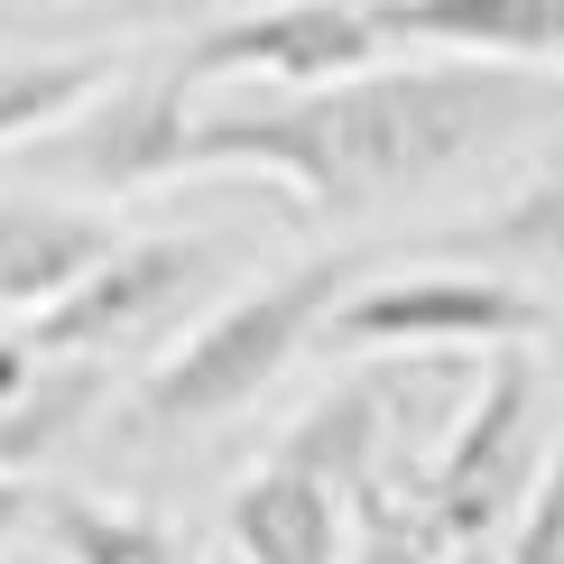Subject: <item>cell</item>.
I'll return each instance as SVG.
<instances>
[{
  "instance_id": "6da1fadb",
  "label": "cell",
  "mask_w": 564,
  "mask_h": 564,
  "mask_svg": "<svg viewBox=\"0 0 564 564\" xmlns=\"http://www.w3.org/2000/svg\"><path fill=\"white\" fill-rule=\"evenodd\" d=\"M564 111V84L546 65L500 56H444V65H361L315 93L195 111L185 167H250L288 185L305 214H389L426 195L454 167L528 139Z\"/></svg>"
},
{
  "instance_id": "7a4b0ae2",
  "label": "cell",
  "mask_w": 564,
  "mask_h": 564,
  "mask_svg": "<svg viewBox=\"0 0 564 564\" xmlns=\"http://www.w3.org/2000/svg\"><path fill=\"white\" fill-rule=\"evenodd\" d=\"M343 296H351V260H305V269L241 288L223 315L185 324L158 361H139V380L121 389V416L139 435H195V426L241 416L250 398L278 389V370L296 351H315V334L334 324Z\"/></svg>"
},
{
  "instance_id": "3957f363",
  "label": "cell",
  "mask_w": 564,
  "mask_h": 564,
  "mask_svg": "<svg viewBox=\"0 0 564 564\" xmlns=\"http://www.w3.org/2000/svg\"><path fill=\"white\" fill-rule=\"evenodd\" d=\"M546 454H555V426H546L536 351L528 343H500L481 361L473 398L454 408L444 444L416 463V473H398V490H408V509L454 555H481V546H500V536L519 528V509H528L536 473H546Z\"/></svg>"
},
{
  "instance_id": "277c9868",
  "label": "cell",
  "mask_w": 564,
  "mask_h": 564,
  "mask_svg": "<svg viewBox=\"0 0 564 564\" xmlns=\"http://www.w3.org/2000/svg\"><path fill=\"white\" fill-rule=\"evenodd\" d=\"M214 278H223V250L195 241V231L121 241L102 269H84L56 305L19 315L10 334H0V361H10V370H29V361H93V370H121V361H139V351L158 361V343H167L176 324L214 296Z\"/></svg>"
},
{
  "instance_id": "5b68a950",
  "label": "cell",
  "mask_w": 564,
  "mask_h": 564,
  "mask_svg": "<svg viewBox=\"0 0 564 564\" xmlns=\"http://www.w3.org/2000/svg\"><path fill=\"white\" fill-rule=\"evenodd\" d=\"M546 296L509 269H408V278H380V288H351L334 305V334L343 351H500V343H536L546 334Z\"/></svg>"
},
{
  "instance_id": "8992f818",
  "label": "cell",
  "mask_w": 564,
  "mask_h": 564,
  "mask_svg": "<svg viewBox=\"0 0 564 564\" xmlns=\"http://www.w3.org/2000/svg\"><path fill=\"white\" fill-rule=\"evenodd\" d=\"M389 56V29L370 0H288V10H250L231 29L185 46L195 84H278V93H315L343 84L361 65Z\"/></svg>"
},
{
  "instance_id": "52a82bcc",
  "label": "cell",
  "mask_w": 564,
  "mask_h": 564,
  "mask_svg": "<svg viewBox=\"0 0 564 564\" xmlns=\"http://www.w3.org/2000/svg\"><path fill=\"white\" fill-rule=\"evenodd\" d=\"M195 75L176 65H158V75H111L75 121L56 130V158L75 167L84 185H102V195H130V185H158V176H185V130H195Z\"/></svg>"
},
{
  "instance_id": "ba28073f",
  "label": "cell",
  "mask_w": 564,
  "mask_h": 564,
  "mask_svg": "<svg viewBox=\"0 0 564 564\" xmlns=\"http://www.w3.org/2000/svg\"><path fill=\"white\" fill-rule=\"evenodd\" d=\"M223 536L241 564H351V490L288 463V454H269L231 490Z\"/></svg>"
},
{
  "instance_id": "9c48e42d",
  "label": "cell",
  "mask_w": 564,
  "mask_h": 564,
  "mask_svg": "<svg viewBox=\"0 0 564 564\" xmlns=\"http://www.w3.org/2000/svg\"><path fill=\"white\" fill-rule=\"evenodd\" d=\"M389 46H444V56L500 65H564V0H370Z\"/></svg>"
},
{
  "instance_id": "30bf717a",
  "label": "cell",
  "mask_w": 564,
  "mask_h": 564,
  "mask_svg": "<svg viewBox=\"0 0 564 564\" xmlns=\"http://www.w3.org/2000/svg\"><path fill=\"white\" fill-rule=\"evenodd\" d=\"M111 250H121V231H111L102 214L0 195V315H37V305H56L84 269H102Z\"/></svg>"
},
{
  "instance_id": "8fae6325",
  "label": "cell",
  "mask_w": 564,
  "mask_h": 564,
  "mask_svg": "<svg viewBox=\"0 0 564 564\" xmlns=\"http://www.w3.org/2000/svg\"><path fill=\"white\" fill-rule=\"evenodd\" d=\"M111 389H121V370H93V361H29V370L0 361V463L29 473V463L56 454Z\"/></svg>"
},
{
  "instance_id": "7c38bea8",
  "label": "cell",
  "mask_w": 564,
  "mask_h": 564,
  "mask_svg": "<svg viewBox=\"0 0 564 564\" xmlns=\"http://www.w3.org/2000/svg\"><path fill=\"white\" fill-rule=\"evenodd\" d=\"M444 250H454V260H481V269H509V278L564 269V158H546V167H536L519 195H500L481 223L444 231Z\"/></svg>"
},
{
  "instance_id": "4fadbf2b",
  "label": "cell",
  "mask_w": 564,
  "mask_h": 564,
  "mask_svg": "<svg viewBox=\"0 0 564 564\" xmlns=\"http://www.w3.org/2000/svg\"><path fill=\"white\" fill-rule=\"evenodd\" d=\"M121 75L111 46H65V56H0V149H29L37 130H65L75 111Z\"/></svg>"
},
{
  "instance_id": "5bb4252c",
  "label": "cell",
  "mask_w": 564,
  "mask_h": 564,
  "mask_svg": "<svg viewBox=\"0 0 564 564\" xmlns=\"http://www.w3.org/2000/svg\"><path fill=\"white\" fill-rule=\"evenodd\" d=\"M37 536L65 564H195V546H185L176 528L102 509V500H84V490H37Z\"/></svg>"
},
{
  "instance_id": "9a60e30c",
  "label": "cell",
  "mask_w": 564,
  "mask_h": 564,
  "mask_svg": "<svg viewBox=\"0 0 564 564\" xmlns=\"http://www.w3.org/2000/svg\"><path fill=\"white\" fill-rule=\"evenodd\" d=\"M351 564H463V555L408 509L398 481H370L351 490Z\"/></svg>"
},
{
  "instance_id": "2e32d148",
  "label": "cell",
  "mask_w": 564,
  "mask_h": 564,
  "mask_svg": "<svg viewBox=\"0 0 564 564\" xmlns=\"http://www.w3.org/2000/svg\"><path fill=\"white\" fill-rule=\"evenodd\" d=\"M509 564H564V444L546 454V473H536L519 528H509Z\"/></svg>"
},
{
  "instance_id": "e0dca14e",
  "label": "cell",
  "mask_w": 564,
  "mask_h": 564,
  "mask_svg": "<svg viewBox=\"0 0 564 564\" xmlns=\"http://www.w3.org/2000/svg\"><path fill=\"white\" fill-rule=\"evenodd\" d=\"M19 528H37V490H29V481H19V473H10V463H0V546H10V536H19Z\"/></svg>"
},
{
  "instance_id": "ac0fdd59",
  "label": "cell",
  "mask_w": 564,
  "mask_h": 564,
  "mask_svg": "<svg viewBox=\"0 0 564 564\" xmlns=\"http://www.w3.org/2000/svg\"><path fill=\"white\" fill-rule=\"evenodd\" d=\"M564 334V324H555ZM555 444H564V351H555Z\"/></svg>"
}]
</instances>
